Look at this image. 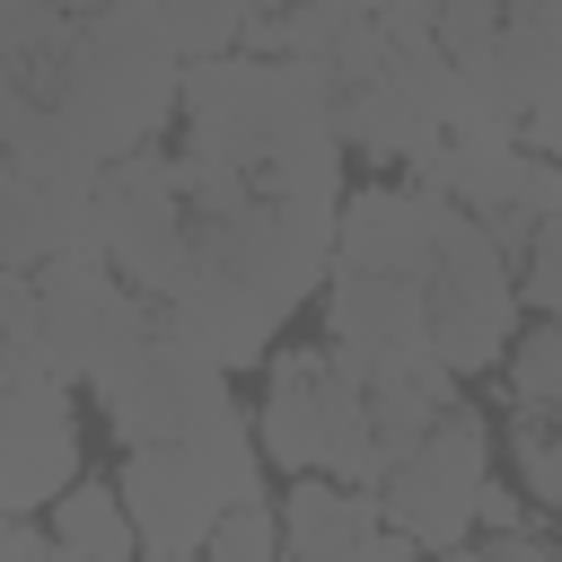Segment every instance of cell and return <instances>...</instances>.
I'll use <instances>...</instances> for the list:
<instances>
[{"label":"cell","mask_w":562,"mask_h":562,"mask_svg":"<svg viewBox=\"0 0 562 562\" xmlns=\"http://www.w3.org/2000/svg\"><path fill=\"white\" fill-rule=\"evenodd\" d=\"M334 237L342 202H290V193H255L220 220H193V281L167 299V325L220 351L228 369L272 360L281 325L334 272Z\"/></svg>","instance_id":"cell-1"},{"label":"cell","mask_w":562,"mask_h":562,"mask_svg":"<svg viewBox=\"0 0 562 562\" xmlns=\"http://www.w3.org/2000/svg\"><path fill=\"white\" fill-rule=\"evenodd\" d=\"M422 290H430V342H439V360H448L457 378H483L492 360H509L527 290H518V263L492 246V228H483L465 202L448 211Z\"/></svg>","instance_id":"cell-3"},{"label":"cell","mask_w":562,"mask_h":562,"mask_svg":"<svg viewBox=\"0 0 562 562\" xmlns=\"http://www.w3.org/2000/svg\"><path fill=\"white\" fill-rule=\"evenodd\" d=\"M483 483H492V413L457 404V413L378 483V501H386V527H404L422 553H457V544H474Z\"/></svg>","instance_id":"cell-7"},{"label":"cell","mask_w":562,"mask_h":562,"mask_svg":"<svg viewBox=\"0 0 562 562\" xmlns=\"http://www.w3.org/2000/svg\"><path fill=\"white\" fill-rule=\"evenodd\" d=\"M202 562H290V536H281V518H272L263 501H246V509H228V518L211 527Z\"/></svg>","instance_id":"cell-17"},{"label":"cell","mask_w":562,"mask_h":562,"mask_svg":"<svg viewBox=\"0 0 562 562\" xmlns=\"http://www.w3.org/2000/svg\"><path fill=\"white\" fill-rule=\"evenodd\" d=\"M325 378H334L325 342L263 360V413H255V430H263V457L281 474H316L325 465Z\"/></svg>","instance_id":"cell-11"},{"label":"cell","mask_w":562,"mask_h":562,"mask_svg":"<svg viewBox=\"0 0 562 562\" xmlns=\"http://www.w3.org/2000/svg\"><path fill=\"white\" fill-rule=\"evenodd\" d=\"M351 562H422V544H413L404 527H369V536L351 544Z\"/></svg>","instance_id":"cell-22"},{"label":"cell","mask_w":562,"mask_h":562,"mask_svg":"<svg viewBox=\"0 0 562 562\" xmlns=\"http://www.w3.org/2000/svg\"><path fill=\"white\" fill-rule=\"evenodd\" d=\"M325 334L351 351H395V342H430V290L413 272L386 263H342L325 272Z\"/></svg>","instance_id":"cell-10"},{"label":"cell","mask_w":562,"mask_h":562,"mask_svg":"<svg viewBox=\"0 0 562 562\" xmlns=\"http://www.w3.org/2000/svg\"><path fill=\"white\" fill-rule=\"evenodd\" d=\"M53 562H97V553H70V544H53Z\"/></svg>","instance_id":"cell-23"},{"label":"cell","mask_w":562,"mask_h":562,"mask_svg":"<svg viewBox=\"0 0 562 562\" xmlns=\"http://www.w3.org/2000/svg\"><path fill=\"white\" fill-rule=\"evenodd\" d=\"M97 404H105V422H114L123 448H158V439H193V430H202L211 413H228L237 395H228V360H220V351H202L193 334L158 325L123 369L97 378Z\"/></svg>","instance_id":"cell-6"},{"label":"cell","mask_w":562,"mask_h":562,"mask_svg":"<svg viewBox=\"0 0 562 562\" xmlns=\"http://www.w3.org/2000/svg\"><path fill=\"white\" fill-rule=\"evenodd\" d=\"M97 220H105V263L140 299H176L193 281V202L167 149H132L97 176Z\"/></svg>","instance_id":"cell-4"},{"label":"cell","mask_w":562,"mask_h":562,"mask_svg":"<svg viewBox=\"0 0 562 562\" xmlns=\"http://www.w3.org/2000/svg\"><path fill=\"white\" fill-rule=\"evenodd\" d=\"M509 404H544L562 413V316H536L518 342H509Z\"/></svg>","instance_id":"cell-15"},{"label":"cell","mask_w":562,"mask_h":562,"mask_svg":"<svg viewBox=\"0 0 562 562\" xmlns=\"http://www.w3.org/2000/svg\"><path fill=\"white\" fill-rule=\"evenodd\" d=\"M184 140L237 158L263 193L290 202H342V114H334V70L325 61H281V53H211L184 61Z\"/></svg>","instance_id":"cell-2"},{"label":"cell","mask_w":562,"mask_h":562,"mask_svg":"<svg viewBox=\"0 0 562 562\" xmlns=\"http://www.w3.org/2000/svg\"><path fill=\"white\" fill-rule=\"evenodd\" d=\"M518 290H527L536 316H562V211L536 228V246H527V263H518Z\"/></svg>","instance_id":"cell-18"},{"label":"cell","mask_w":562,"mask_h":562,"mask_svg":"<svg viewBox=\"0 0 562 562\" xmlns=\"http://www.w3.org/2000/svg\"><path fill=\"white\" fill-rule=\"evenodd\" d=\"M430 18H448V0H430Z\"/></svg>","instance_id":"cell-26"},{"label":"cell","mask_w":562,"mask_h":562,"mask_svg":"<svg viewBox=\"0 0 562 562\" xmlns=\"http://www.w3.org/2000/svg\"><path fill=\"white\" fill-rule=\"evenodd\" d=\"M35 307H44V351L70 386H97L105 369H123L167 325V307L140 299L114 263H70V255L35 272Z\"/></svg>","instance_id":"cell-5"},{"label":"cell","mask_w":562,"mask_h":562,"mask_svg":"<svg viewBox=\"0 0 562 562\" xmlns=\"http://www.w3.org/2000/svg\"><path fill=\"white\" fill-rule=\"evenodd\" d=\"M255 9H299V0H255Z\"/></svg>","instance_id":"cell-25"},{"label":"cell","mask_w":562,"mask_h":562,"mask_svg":"<svg viewBox=\"0 0 562 562\" xmlns=\"http://www.w3.org/2000/svg\"><path fill=\"white\" fill-rule=\"evenodd\" d=\"M544 9H553V18H562V0H544Z\"/></svg>","instance_id":"cell-27"},{"label":"cell","mask_w":562,"mask_h":562,"mask_svg":"<svg viewBox=\"0 0 562 562\" xmlns=\"http://www.w3.org/2000/svg\"><path fill=\"white\" fill-rule=\"evenodd\" d=\"M0 562H53V527L9 518V527H0Z\"/></svg>","instance_id":"cell-21"},{"label":"cell","mask_w":562,"mask_h":562,"mask_svg":"<svg viewBox=\"0 0 562 562\" xmlns=\"http://www.w3.org/2000/svg\"><path fill=\"white\" fill-rule=\"evenodd\" d=\"M448 562H562V544H544L536 527H518V536H474V544H457Z\"/></svg>","instance_id":"cell-19"},{"label":"cell","mask_w":562,"mask_h":562,"mask_svg":"<svg viewBox=\"0 0 562 562\" xmlns=\"http://www.w3.org/2000/svg\"><path fill=\"white\" fill-rule=\"evenodd\" d=\"M61 9H79V18H88V9H105V0H61Z\"/></svg>","instance_id":"cell-24"},{"label":"cell","mask_w":562,"mask_h":562,"mask_svg":"<svg viewBox=\"0 0 562 562\" xmlns=\"http://www.w3.org/2000/svg\"><path fill=\"white\" fill-rule=\"evenodd\" d=\"M44 527H53V544L97 553V562H132V553H140V527H132L123 483H88V474H79V483L44 509Z\"/></svg>","instance_id":"cell-13"},{"label":"cell","mask_w":562,"mask_h":562,"mask_svg":"<svg viewBox=\"0 0 562 562\" xmlns=\"http://www.w3.org/2000/svg\"><path fill=\"white\" fill-rule=\"evenodd\" d=\"M386 527V501L360 492V483H334V474H299L281 492V536H290V562H351V544Z\"/></svg>","instance_id":"cell-12"},{"label":"cell","mask_w":562,"mask_h":562,"mask_svg":"<svg viewBox=\"0 0 562 562\" xmlns=\"http://www.w3.org/2000/svg\"><path fill=\"white\" fill-rule=\"evenodd\" d=\"M536 518V501H527V483H483V509H474V536H518Z\"/></svg>","instance_id":"cell-20"},{"label":"cell","mask_w":562,"mask_h":562,"mask_svg":"<svg viewBox=\"0 0 562 562\" xmlns=\"http://www.w3.org/2000/svg\"><path fill=\"white\" fill-rule=\"evenodd\" d=\"M0 422H9V474H0V501H9V518H35V509H53V501L79 483L70 378H61V369L0 378Z\"/></svg>","instance_id":"cell-8"},{"label":"cell","mask_w":562,"mask_h":562,"mask_svg":"<svg viewBox=\"0 0 562 562\" xmlns=\"http://www.w3.org/2000/svg\"><path fill=\"white\" fill-rule=\"evenodd\" d=\"M123 501H132V527H140V544H184V553H202L211 544V527L228 518V501H220V483L202 474V457L184 448V439H158V448H123Z\"/></svg>","instance_id":"cell-9"},{"label":"cell","mask_w":562,"mask_h":562,"mask_svg":"<svg viewBox=\"0 0 562 562\" xmlns=\"http://www.w3.org/2000/svg\"><path fill=\"white\" fill-rule=\"evenodd\" d=\"M255 26V0H167V35L184 61H211V53H237Z\"/></svg>","instance_id":"cell-16"},{"label":"cell","mask_w":562,"mask_h":562,"mask_svg":"<svg viewBox=\"0 0 562 562\" xmlns=\"http://www.w3.org/2000/svg\"><path fill=\"white\" fill-rule=\"evenodd\" d=\"M509 457H518V483L544 518H562V413L544 404H509Z\"/></svg>","instance_id":"cell-14"}]
</instances>
